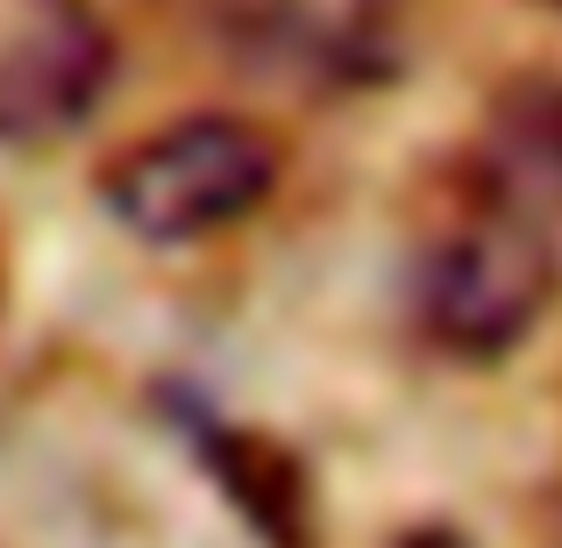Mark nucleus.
<instances>
[{
    "mask_svg": "<svg viewBox=\"0 0 562 548\" xmlns=\"http://www.w3.org/2000/svg\"><path fill=\"white\" fill-rule=\"evenodd\" d=\"M549 548H562V492H555V506H549Z\"/></svg>",
    "mask_w": 562,
    "mask_h": 548,
    "instance_id": "nucleus-6",
    "label": "nucleus"
},
{
    "mask_svg": "<svg viewBox=\"0 0 562 548\" xmlns=\"http://www.w3.org/2000/svg\"><path fill=\"white\" fill-rule=\"evenodd\" d=\"M285 150L249 114H179V122L136 136L100 171V206L122 221L136 243L186 249L206 235H228L278 192Z\"/></svg>",
    "mask_w": 562,
    "mask_h": 548,
    "instance_id": "nucleus-2",
    "label": "nucleus"
},
{
    "mask_svg": "<svg viewBox=\"0 0 562 548\" xmlns=\"http://www.w3.org/2000/svg\"><path fill=\"white\" fill-rule=\"evenodd\" d=\"M214 8L249 51H271L285 71L357 86L392 65L413 0H214Z\"/></svg>",
    "mask_w": 562,
    "mask_h": 548,
    "instance_id": "nucleus-4",
    "label": "nucleus"
},
{
    "mask_svg": "<svg viewBox=\"0 0 562 548\" xmlns=\"http://www.w3.org/2000/svg\"><path fill=\"white\" fill-rule=\"evenodd\" d=\"M549 8H555V14H562V0H549Z\"/></svg>",
    "mask_w": 562,
    "mask_h": 548,
    "instance_id": "nucleus-7",
    "label": "nucleus"
},
{
    "mask_svg": "<svg viewBox=\"0 0 562 548\" xmlns=\"http://www.w3.org/2000/svg\"><path fill=\"white\" fill-rule=\"evenodd\" d=\"M114 36L93 0H0V143H50L100 108Z\"/></svg>",
    "mask_w": 562,
    "mask_h": 548,
    "instance_id": "nucleus-3",
    "label": "nucleus"
},
{
    "mask_svg": "<svg viewBox=\"0 0 562 548\" xmlns=\"http://www.w3.org/2000/svg\"><path fill=\"white\" fill-rule=\"evenodd\" d=\"M392 548H477V541L456 535V527H413V535H398Z\"/></svg>",
    "mask_w": 562,
    "mask_h": 548,
    "instance_id": "nucleus-5",
    "label": "nucleus"
},
{
    "mask_svg": "<svg viewBox=\"0 0 562 548\" xmlns=\"http://www.w3.org/2000/svg\"><path fill=\"white\" fill-rule=\"evenodd\" d=\"M562 286L555 221L463 179L456 206L413 249V321L441 357L492 364L541 328Z\"/></svg>",
    "mask_w": 562,
    "mask_h": 548,
    "instance_id": "nucleus-1",
    "label": "nucleus"
}]
</instances>
